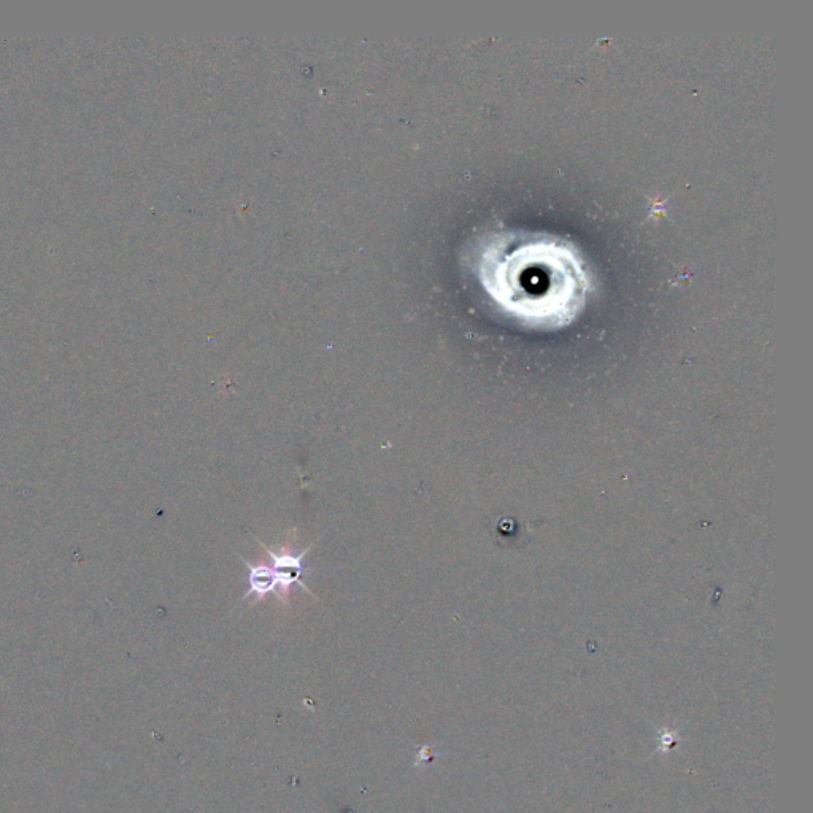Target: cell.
Here are the masks:
<instances>
[{"label":"cell","instance_id":"1","mask_svg":"<svg viewBox=\"0 0 813 813\" xmlns=\"http://www.w3.org/2000/svg\"><path fill=\"white\" fill-rule=\"evenodd\" d=\"M491 280L499 301L537 320L566 315L582 286V274L574 259L547 245L513 251L494 270Z\"/></svg>","mask_w":813,"mask_h":813},{"label":"cell","instance_id":"2","mask_svg":"<svg viewBox=\"0 0 813 813\" xmlns=\"http://www.w3.org/2000/svg\"><path fill=\"white\" fill-rule=\"evenodd\" d=\"M261 547L266 548L267 555L270 558V564H267V566H269L272 577H274L275 593L285 598L293 585L302 586L307 593H310L309 588L302 583V575L307 572L304 564L305 556H307V551L312 550L313 545L305 548L299 555H293V553L286 550L277 553V551L270 550L264 544H261Z\"/></svg>","mask_w":813,"mask_h":813},{"label":"cell","instance_id":"3","mask_svg":"<svg viewBox=\"0 0 813 813\" xmlns=\"http://www.w3.org/2000/svg\"><path fill=\"white\" fill-rule=\"evenodd\" d=\"M240 559H242L243 563L247 564L248 583H250V588H248L247 594L243 596V599L256 596L255 602H259L263 601L269 594H274L275 582L269 566H267V564H251L243 558Z\"/></svg>","mask_w":813,"mask_h":813}]
</instances>
